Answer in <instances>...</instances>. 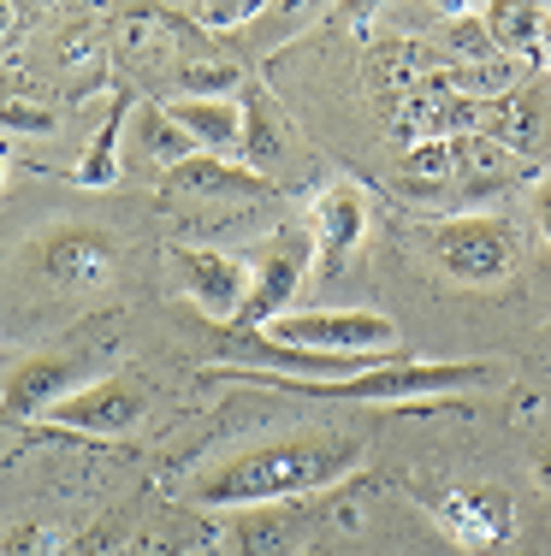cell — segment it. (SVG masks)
Masks as SVG:
<instances>
[{
  "mask_svg": "<svg viewBox=\"0 0 551 556\" xmlns=\"http://www.w3.org/2000/svg\"><path fill=\"white\" fill-rule=\"evenodd\" d=\"M309 521L297 515V503H273V509H243L238 533H231L226 556H291L303 545Z\"/></svg>",
  "mask_w": 551,
  "mask_h": 556,
  "instance_id": "obj_14",
  "label": "cell"
},
{
  "mask_svg": "<svg viewBox=\"0 0 551 556\" xmlns=\"http://www.w3.org/2000/svg\"><path fill=\"white\" fill-rule=\"evenodd\" d=\"M309 237H314V273L321 278H338L345 273V261L362 249L367 237V202L356 184H326L321 195H314V214H309Z\"/></svg>",
  "mask_w": 551,
  "mask_h": 556,
  "instance_id": "obj_9",
  "label": "cell"
},
{
  "mask_svg": "<svg viewBox=\"0 0 551 556\" xmlns=\"http://www.w3.org/2000/svg\"><path fill=\"white\" fill-rule=\"evenodd\" d=\"M403 172L410 178H451V142H415L403 154Z\"/></svg>",
  "mask_w": 551,
  "mask_h": 556,
  "instance_id": "obj_21",
  "label": "cell"
},
{
  "mask_svg": "<svg viewBox=\"0 0 551 556\" xmlns=\"http://www.w3.org/2000/svg\"><path fill=\"white\" fill-rule=\"evenodd\" d=\"M178 278L184 296L208 314V320H238L249 302V261L226 255V249H178Z\"/></svg>",
  "mask_w": 551,
  "mask_h": 556,
  "instance_id": "obj_10",
  "label": "cell"
},
{
  "mask_svg": "<svg viewBox=\"0 0 551 556\" xmlns=\"http://www.w3.org/2000/svg\"><path fill=\"white\" fill-rule=\"evenodd\" d=\"M18 18V7H0V36H7V24Z\"/></svg>",
  "mask_w": 551,
  "mask_h": 556,
  "instance_id": "obj_26",
  "label": "cell"
},
{
  "mask_svg": "<svg viewBox=\"0 0 551 556\" xmlns=\"http://www.w3.org/2000/svg\"><path fill=\"white\" fill-rule=\"evenodd\" d=\"M427 261L456 285H498L522 267V231L498 214H451L422 225Z\"/></svg>",
  "mask_w": 551,
  "mask_h": 556,
  "instance_id": "obj_4",
  "label": "cell"
},
{
  "mask_svg": "<svg viewBox=\"0 0 551 556\" xmlns=\"http://www.w3.org/2000/svg\"><path fill=\"white\" fill-rule=\"evenodd\" d=\"M137 130H142V149H149V161L161 166V172L196 154V142L184 137L173 118H166V108H142V113H137Z\"/></svg>",
  "mask_w": 551,
  "mask_h": 556,
  "instance_id": "obj_18",
  "label": "cell"
},
{
  "mask_svg": "<svg viewBox=\"0 0 551 556\" xmlns=\"http://www.w3.org/2000/svg\"><path fill=\"white\" fill-rule=\"evenodd\" d=\"M433 509H439L444 527H451L463 545H475V551H492V545H504V539L516 533V509H510L504 485H468V492L439 497Z\"/></svg>",
  "mask_w": 551,
  "mask_h": 556,
  "instance_id": "obj_11",
  "label": "cell"
},
{
  "mask_svg": "<svg viewBox=\"0 0 551 556\" xmlns=\"http://www.w3.org/2000/svg\"><path fill=\"white\" fill-rule=\"evenodd\" d=\"M125 113H130V96L120 89V96L108 101V118L96 125V137H89L84 161H77L72 184H84V190H113L120 184V137H125Z\"/></svg>",
  "mask_w": 551,
  "mask_h": 556,
  "instance_id": "obj_15",
  "label": "cell"
},
{
  "mask_svg": "<svg viewBox=\"0 0 551 556\" xmlns=\"http://www.w3.org/2000/svg\"><path fill=\"white\" fill-rule=\"evenodd\" d=\"M273 161H279V125H273L267 96H249L243 101V166L267 178Z\"/></svg>",
  "mask_w": 551,
  "mask_h": 556,
  "instance_id": "obj_16",
  "label": "cell"
},
{
  "mask_svg": "<svg viewBox=\"0 0 551 556\" xmlns=\"http://www.w3.org/2000/svg\"><path fill=\"white\" fill-rule=\"evenodd\" d=\"M534 60H540L546 72H551V24H546V36H540V54H534Z\"/></svg>",
  "mask_w": 551,
  "mask_h": 556,
  "instance_id": "obj_25",
  "label": "cell"
},
{
  "mask_svg": "<svg viewBox=\"0 0 551 556\" xmlns=\"http://www.w3.org/2000/svg\"><path fill=\"white\" fill-rule=\"evenodd\" d=\"M142 415H149V391L137 379L113 374V379H89L84 391L60 396L42 415V427L72 432V439H125V432L142 427Z\"/></svg>",
  "mask_w": 551,
  "mask_h": 556,
  "instance_id": "obj_6",
  "label": "cell"
},
{
  "mask_svg": "<svg viewBox=\"0 0 551 556\" xmlns=\"http://www.w3.org/2000/svg\"><path fill=\"white\" fill-rule=\"evenodd\" d=\"M309 273H314V237H309V225H279V231L255 249V261H249V302H243L238 320L243 326L285 320Z\"/></svg>",
  "mask_w": 551,
  "mask_h": 556,
  "instance_id": "obj_5",
  "label": "cell"
},
{
  "mask_svg": "<svg viewBox=\"0 0 551 556\" xmlns=\"http://www.w3.org/2000/svg\"><path fill=\"white\" fill-rule=\"evenodd\" d=\"M208 379H238V386H267V391H291V396H321V403H379V408H410V403H451L463 391H487L498 386V362H379L362 374H338V379H285L267 367H231V362H208Z\"/></svg>",
  "mask_w": 551,
  "mask_h": 556,
  "instance_id": "obj_2",
  "label": "cell"
},
{
  "mask_svg": "<svg viewBox=\"0 0 551 556\" xmlns=\"http://www.w3.org/2000/svg\"><path fill=\"white\" fill-rule=\"evenodd\" d=\"M36 267L48 285L65 290H101L120 267V237L101 231V225H60L36 243Z\"/></svg>",
  "mask_w": 551,
  "mask_h": 556,
  "instance_id": "obj_7",
  "label": "cell"
},
{
  "mask_svg": "<svg viewBox=\"0 0 551 556\" xmlns=\"http://www.w3.org/2000/svg\"><path fill=\"white\" fill-rule=\"evenodd\" d=\"M487 24H504V30H492L498 48H516V54H540V36H546V12L540 7H487L480 12Z\"/></svg>",
  "mask_w": 551,
  "mask_h": 556,
  "instance_id": "obj_17",
  "label": "cell"
},
{
  "mask_svg": "<svg viewBox=\"0 0 551 556\" xmlns=\"http://www.w3.org/2000/svg\"><path fill=\"white\" fill-rule=\"evenodd\" d=\"M166 118L196 142V154H220V161L243 154V101H190V96H178V101H166Z\"/></svg>",
  "mask_w": 551,
  "mask_h": 556,
  "instance_id": "obj_13",
  "label": "cell"
},
{
  "mask_svg": "<svg viewBox=\"0 0 551 556\" xmlns=\"http://www.w3.org/2000/svg\"><path fill=\"white\" fill-rule=\"evenodd\" d=\"M0 556H60V533L42 521H18L0 533Z\"/></svg>",
  "mask_w": 551,
  "mask_h": 556,
  "instance_id": "obj_20",
  "label": "cell"
},
{
  "mask_svg": "<svg viewBox=\"0 0 551 556\" xmlns=\"http://www.w3.org/2000/svg\"><path fill=\"white\" fill-rule=\"evenodd\" d=\"M0 125L7 130H60V118L36 101H0Z\"/></svg>",
  "mask_w": 551,
  "mask_h": 556,
  "instance_id": "obj_22",
  "label": "cell"
},
{
  "mask_svg": "<svg viewBox=\"0 0 551 556\" xmlns=\"http://www.w3.org/2000/svg\"><path fill=\"white\" fill-rule=\"evenodd\" d=\"M362 468V439L350 432H285V439L249 444L238 456L214 462L190 480V503L202 509H273L314 492H333L338 480Z\"/></svg>",
  "mask_w": 551,
  "mask_h": 556,
  "instance_id": "obj_1",
  "label": "cell"
},
{
  "mask_svg": "<svg viewBox=\"0 0 551 556\" xmlns=\"http://www.w3.org/2000/svg\"><path fill=\"white\" fill-rule=\"evenodd\" d=\"M546 24H551V12H546Z\"/></svg>",
  "mask_w": 551,
  "mask_h": 556,
  "instance_id": "obj_28",
  "label": "cell"
},
{
  "mask_svg": "<svg viewBox=\"0 0 551 556\" xmlns=\"http://www.w3.org/2000/svg\"><path fill=\"white\" fill-rule=\"evenodd\" d=\"M534 219H540V237L551 249V178H540V190H534Z\"/></svg>",
  "mask_w": 551,
  "mask_h": 556,
  "instance_id": "obj_23",
  "label": "cell"
},
{
  "mask_svg": "<svg viewBox=\"0 0 551 556\" xmlns=\"http://www.w3.org/2000/svg\"><path fill=\"white\" fill-rule=\"evenodd\" d=\"M534 485L551 497V450H540V456H534Z\"/></svg>",
  "mask_w": 551,
  "mask_h": 556,
  "instance_id": "obj_24",
  "label": "cell"
},
{
  "mask_svg": "<svg viewBox=\"0 0 551 556\" xmlns=\"http://www.w3.org/2000/svg\"><path fill=\"white\" fill-rule=\"evenodd\" d=\"M161 190L166 195H243V202H261V195H273V178H261L249 166H231L220 154H190V161L161 172Z\"/></svg>",
  "mask_w": 551,
  "mask_h": 556,
  "instance_id": "obj_12",
  "label": "cell"
},
{
  "mask_svg": "<svg viewBox=\"0 0 551 556\" xmlns=\"http://www.w3.org/2000/svg\"><path fill=\"white\" fill-rule=\"evenodd\" d=\"M261 0H196V7H184V18H196V24H208V30H243V24H255L261 18Z\"/></svg>",
  "mask_w": 551,
  "mask_h": 556,
  "instance_id": "obj_19",
  "label": "cell"
},
{
  "mask_svg": "<svg viewBox=\"0 0 551 556\" xmlns=\"http://www.w3.org/2000/svg\"><path fill=\"white\" fill-rule=\"evenodd\" d=\"M84 367L89 362H84V355H72V350H48V355L18 362V367H12V379H7V391H0V420H42L60 396H72V391L89 386Z\"/></svg>",
  "mask_w": 551,
  "mask_h": 556,
  "instance_id": "obj_8",
  "label": "cell"
},
{
  "mask_svg": "<svg viewBox=\"0 0 551 556\" xmlns=\"http://www.w3.org/2000/svg\"><path fill=\"white\" fill-rule=\"evenodd\" d=\"M267 350L291 355H321V362H398V326L374 308H314V314H285L261 326Z\"/></svg>",
  "mask_w": 551,
  "mask_h": 556,
  "instance_id": "obj_3",
  "label": "cell"
},
{
  "mask_svg": "<svg viewBox=\"0 0 551 556\" xmlns=\"http://www.w3.org/2000/svg\"><path fill=\"white\" fill-rule=\"evenodd\" d=\"M0 184H7V149H0Z\"/></svg>",
  "mask_w": 551,
  "mask_h": 556,
  "instance_id": "obj_27",
  "label": "cell"
}]
</instances>
